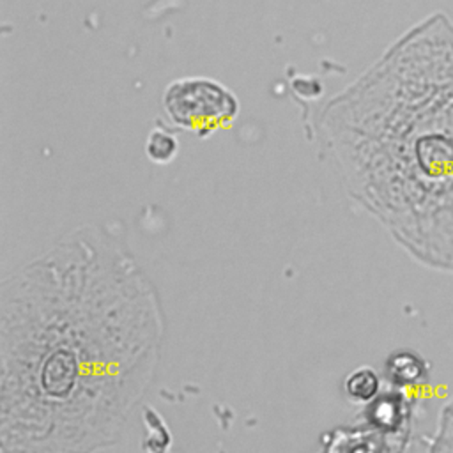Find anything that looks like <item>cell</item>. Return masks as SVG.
I'll return each mask as SVG.
<instances>
[{"label":"cell","mask_w":453,"mask_h":453,"mask_svg":"<svg viewBox=\"0 0 453 453\" xmlns=\"http://www.w3.org/2000/svg\"><path fill=\"white\" fill-rule=\"evenodd\" d=\"M163 313L122 253L78 239L2 287L4 453L115 444L159 359Z\"/></svg>","instance_id":"cell-1"},{"label":"cell","mask_w":453,"mask_h":453,"mask_svg":"<svg viewBox=\"0 0 453 453\" xmlns=\"http://www.w3.org/2000/svg\"><path fill=\"white\" fill-rule=\"evenodd\" d=\"M361 189L393 237L453 274V21L435 12L380 62L361 96Z\"/></svg>","instance_id":"cell-2"},{"label":"cell","mask_w":453,"mask_h":453,"mask_svg":"<svg viewBox=\"0 0 453 453\" xmlns=\"http://www.w3.org/2000/svg\"><path fill=\"white\" fill-rule=\"evenodd\" d=\"M168 117L180 127L198 134L226 126L237 113L235 97L219 83L207 78L173 81L163 99Z\"/></svg>","instance_id":"cell-3"},{"label":"cell","mask_w":453,"mask_h":453,"mask_svg":"<svg viewBox=\"0 0 453 453\" xmlns=\"http://www.w3.org/2000/svg\"><path fill=\"white\" fill-rule=\"evenodd\" d=\"M386 375L395 386H414L428 379L430 366L418 352L398 350L388 357Z\"/></svg>","instance_id":"cell-4"},{"label":"cell","mask_w":453,"mask_h":453,"mask_svg":"<svg viewBox=\"0 0 453 453\" xmlns=\"http://www.w3.org/2000/svg\"><path fill=\"white\" fill-rule=\"evenodd\" d=\"M426 453H453V395L439 411L435 428L426 442Z\"/></svg>","instance_id":"cell-5"},{"label":"cell","mask_w":453,"mask_h":453,"mask_svg":"<svg viewBox=\"0 0 453 453\" xmlns=\"http://www.w3.org/2000/svg\"><path fill=\"white\" fill-rule=\"evenodd\" d=\"M380 388L379 375L372 368H359L345 379V393L356 402H372Z\"/></svg>","instance_id":"cell-6"},{"label":"cell","mask_w":453,"mask_h":453,"mask_svg":"<svg viewBox=\"0 0 453 453\" xmlns=\"http://www.w3.org/2000/svg\"><path fill=\"white\" fill-rule=\"evenodd\" d=\"M145 152H147L149 159H152L156 163H168L170 159H173V156L177 152V142L170 133L154 129L147 138Z\"/></svg>","instance_id":"cell-7"}]
</instances>
